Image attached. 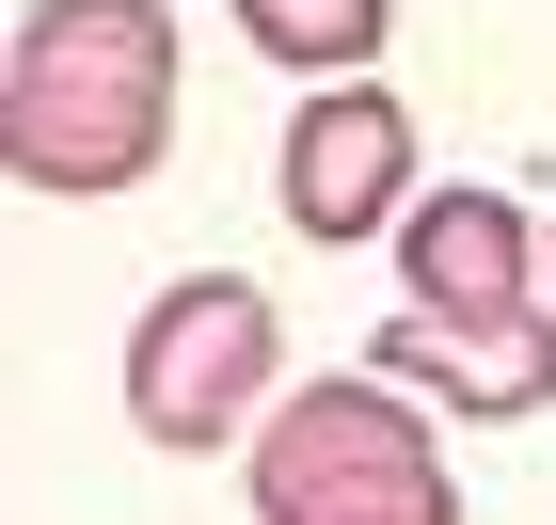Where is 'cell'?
<instances>
[{
    "label": "cell",
    "instance_id": "1",
    "mask_svg": "<svg viewBox=\"0 0 556 525\" xmlns=\"http://www.w3.org/2000/svg\"><path fill=\"white\" fill-rule=\"evenodd\" d=\"M0 143L33 191H128L175 143V16L160 0H33L0 64Z\"/></svg>",
    "mask_w": 556,
    "mask_h": 525
},
{
    "label": "cell",
    "instance_id": "3",
    "mask_svg": "<svg viewBox=\"0 0 556 525\" xmlns=\"http://www.w3.org/2000/svg\"><path fill=\"white\" fill-rule=\"evenodd\" d=\"M255 525H462V493H445V446L397 414V383L366 366V383H318L287 398L255 430Z\"/></svg>",
    "mask_w": 556,
    "mask_h": 525
},
{
    "label": "cell",
    "instance_id": "2",
    "mask_svg": "<svg viewBox=\"0 0 556 525\" xmlns=\"http://www.w3.org/2000/svg\"><path fill=\"white\" fill-rule=\"evenodd\" d=\"M525 208L509 191H429L397 223V335H382V383H445L462 414H541L556 398V335H541V287H525Z\"/></svg>",
    "mask_w": 556,
    "mask_h": 525
},
{
    "label": "cell",
    "instance_id": "4",
    "mask_svg": "<svg viewBox=\"0 0 556 525\" xmlns=\"http://www.w3.org/2000/svg\"><path fill=\"white\" fill-rule=\"evenodd\" d=\"M270 287H239V271H191V287H160L128 335V430L175 446V462H207L223 430H270Z\"/></svg>",
    "mask_w": 556,
    "mask_h": 525
},
{
    "label": "cell",
    "instance_id": "5",
    "mask_svg": "<svg viewBox=\"0 0 556 525\" xmlns=\"http://www.w3.org/2000/svg\"><path fill=\"white\" fill-rule=\"evenodd\" d=\"M397 191H414V112L366 96V80H334L287 128V223H302V239H366Z\"/></svg>",
    "mask_w": 556,
    "mask_h": 525
},
{
    "label": "cell",
    "instance_id": "6",
    "mask_svg": "<svg viewBox=\"0 0 556 525\" xmlns=\"http://www.w3.org/2000/svg\"><path fill=\"white\" fill-rule=\"evenodd\" d=\"M239 33L270 64H318V80H366V48H382V0H239Z\"/></svg>",
    "mask_w": 556,
    "mask_h": 525
}]
</instances>
